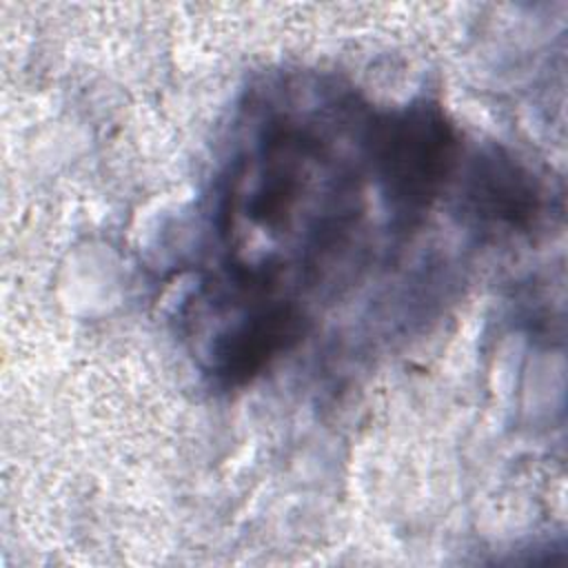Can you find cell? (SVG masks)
Masks as SVG:
<instances>
[{
    "instance_id": "cell-2",
    "label": "cell",
    "mask_w": 568,
    "mask_h": 568,
    "mask_svg": "<svg viewBox=\"0 0 568 568\" xmlns=\"http://www.w3.org/2000/svg\"><path fill=\"white\" fill-rule=\"evenodd\" d=\"M304 315L291 302H264L222 333L213 348V373L229 386H242L260 375L277 355L302 337Z\"/></svg>"
},
{
    "instance_id": "cell-1",
    "label": "cell",
    "mask_w": 568,
    "mask_h": 568,
    "mask_svg": "<svg viewBox=\"0 0 568 568\" xmlns=\"http://www.w3.org/2000/svg\"><path fill=\"white\" fill-rule=\"evenodd\" d=\"M366 151L390 209L410 222L444 191L459 140L439 104L417 102L371 120Z\"/></svg>"
},
{
    "instance_id": "cell-3",
    "label": "cell",
    "mask_w": 568,
    "mask_h": 568,
    "mask_svg": "<svg viewBox=\"0 0 568 568\" xmlns=\"http://www.w3.org/2000/svg\"><path fill=\"white\" fill-rule=\"evenodd\" d=\"M464 195L479 220L513 231H528L541 213L535 175L501 149H490L473 162Z\"/></svg>"
}]
</instances>
